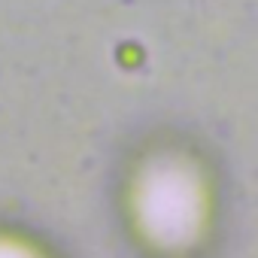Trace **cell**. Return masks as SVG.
<instances>
[{
    "label": "cell",
    "instance_id": "1",
    "mask_svg": "<svg viewBox=\"0 0 258 258\" xmlns=\"http://www.w3.org/2000/svg\"><path fill=\"white\" fill-rule=\"evenodd\" d=\"M137 213L146 234L161 243H182L201 225V188L179 167H155L140 185Z\"/></svg>",
    "mask_w": 258,
    "mask_h": 258
},
{
    "label": "cell",
    "instance_id": "2",
    "mask_svg": "<svg viewBox=\"0 0 258 258\" xmlns=\"http://www.w3.org/2000/svg\"><path fill=\"white\" fill-rule=\"evenodd\" d=\"M0 258H34V255L19 249V246H13V243H0Z\"/></svg>",
    "mask_w": 258,
    "mask_h": 258
}]
</instances>
